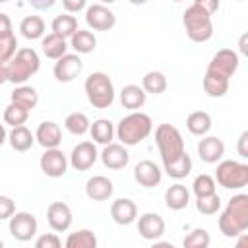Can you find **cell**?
Masks as SVG:
<instances>
[{
  "label": "cell",
  "mask_w": 248,
  "mask_h": 248,
  "mask_svg": "<svg viewBox=\"0 0 248 248\" xmlns=\"http://www.w3.org/2000/svg\"><path fill=\"white\" fill-rule=\"evenodd\" d=\"M161 178L163 170L149 159H143L134 167V180L143 188H155L157 184H161Z\"/></svg>",
  "instance_id": "cell-15"
},
{
  "label": "cell",
  "mask_w": 248,
  "mask_h": 248,
  "mask_svg": "<svg viewBox=\"0 0 248 248\" xmlns=\"http://www.w3.org/2000/svg\"><path fill=\"white\" fill-rule=\"evenodd\" d=\"M174 2H182V0H174Z\"/></svg>",
  "instance_id": "cell-55"
},
{
  "label": "cell",
  "mask_w": 248,
  "mask_h": 248,
  "mask_svg": "<svg viewBox=\"0 0 248 248\" xmlns=\"http://www.w3.org/2000/svg\"><path fill=\"white\" fill-rule=\"evenodd\" d=\"M62 240L58 238L56 232H46V234H41L37 240H35V248H60Z\"/></svg>",
  "instance_id": "cell-42"
},
{
  "label": "cell",
  "mask_w": 248,
  "mask_h": 248,
  "mask_svg": "<svg viewBox=\"0 0 248 248\" xmlns=\"http://www.w3.org/2000/svg\"><path fill=\"white\" fill-rule=\"evenodd\" d=\"M41 46H43L45 56H46V58H52V60H58V58L64 56L66 50H68L66 39L60 37V35H56V33H48L46 37H43Z\"/></svg>",
  "instance_id": "cell-25"
},
{
  "label": "cell",
  "mask_w": 248,
  "mask_h": 248,
  "mask_svg": "<svg viewBox=\"0 0 248 248\" xmlns=\"http://www.w3.org/2000/svg\"><path fill=\"white\" fill-rule=\"evenodd\" d=\"M238 54L231 48H221L215 52V56L211 58V62L207 64V70L209 72H215V74H221L225 78H231L236 70H238Z\"/></svg>",
  "instance_id": "cell-12"
},
{
  "label": "cell",
  "mask_w": 248,
  "mask_h": 248,
  "mask_svg": "<svg viewBox=\"0 0 248 248\" xmlns=\"http://www.w3.org/2000/svg\"><path fill=\"white\" fill-rule=\"evenodd\" d=\"M66 248H97V236L89 229L70 232L66 238Z\"/></svg>",
  "instance_id": "cell-34"
},
{
  "label": "cell",
  "mask_w": 248,
  "mask_h": 248,
  "mask_svg": "<svg viewBox=\"0 0 248 248\" xmlns=\"http://www.w3.org/2000/svg\"><path fill=\"white\" fill-rule=\"evenodd\" d=\"M81 70H83V62H81V58H79V54L76 52V54H64V56H60L58 60H56V64H54V78L60 81V83H68V81H74L79 74H81Z\"/></svg>",
  "instance_id": "cell-10"
},
{
  "label": "cell",
  "mask_w": 248,
  "mask_h": 248,
  "mask_svg": "<svg viewBox=\"0 0 248 248\" xmlns=\"http://www.w3.org/2000/svg\"><path fill=\"white\" fill-rule=\"evenodd\" d=\"M110 217L116 225H132L138 219V207L130 198H118L110 205Z\"/></svg>",
  "instance_id": "cell-19"
},
{
  "label": "cell",
  "mask_w": 248,
  "mask_h": 248,
  "mask_svg": "<svg viewBox=\"0 0 248 248\" xmlns=\"http://www.w3.org/2000/svg\"><path fill=\"white\" fill-rule=\"evenodd\" d=\"M198 155H200V159L203 163H209V165L221 161L223 155H225V143H223V140H219L217 136H205L198 143Z\"/></svg>",
  "instance_id": "cell-18"
},
{
  "label": "cell",
  "mask_w": 248,
  "mask_h": 248,
  "mask_svg": "<svg viewBox=\"0 0 248 248\" xmlns=\"http://www.w3.org/2000/svg\"><path fill=\"white\" fill-rule=\"evenodd\" d=\"M2 246H4V242H2V240H0V248H2Z\"/></svg>",
  "instance_id": "cell-53"
},
{
  "label": "cell",
  "mask_w": 248,
  "mask_h": 248,
  "mask_svg": "<svg viewBox=\"0 0 248 248\" xmlns=\"http://www.w3.org/2000/svg\"><path fill=\"white\" fill-rule=\"evenodd\" d=\"M194 4H196V6H200L202 10H205L209 16H213V14L219 10L221 0H194Z\"/></svg>",
  "instance_id": "cell-45"
},
{
  "label": "cell",
  "mask_w": 248,
  "mask_h": 248,
  "mask_svg": "<svg viewBox=\"0 0 248 248\" xmlns=\"http://www.w3.org/2000/svg\"><path fill=\"white\" fill-rule=\"evenodd\" d=\"M19 31L25 39L35 41V39H43L45 35V19L41 16H27L21 19L19 23Z\"/></svg>",
  "instance_id": "cell-31"
},
{
  "label": "cell",
  "mask_w": 248,
  "mask_h": 248,
  "mask_svg": "<svg viewBox=\"0 0 248 248\" xmlns=\"http://www.w3.org/2000/svg\"><path fill=\"white\" fill-rule=\"evenodd\" d=\"M16 52H17V39H16V35L10 33L6 37H0V62L6 64Z\"/></svg>",
  "instance_id": "cell-41"
},
{
  "label": "cell",
  "mask_w": 248,
  "mask_h": 248,
  "mask_svg": "<svg viewBox=\"0 0 248 248\" xmlns=\"http://www.w3.org/2000/svg\"><path fill=\"white\" fill-rule=\"evenodd\" d=\"M16 213V202L8 196H0V221L10 219Z\"/></svg>",
  "instance_id": "cell-43"
},
{
  "label": "cell",
  "mask_w": 248,
  "mask_h": 248,
  "mask_svg": "<svg viewBox=\"0 0 248 248\" xmlns=\"http://www.w3.org/2000/svg\"><path fill=\"white\" fill-rule=\"evenodd\" d=\"M87 101L95 108H108L114 103V85L105 72H93L85 79Z\"/></svg>",
  "instance_id": "cell-5"
},
{
  "label": "cell",
  "mask_w": 248,
  "mask_h": 248,
  "mask_svg": "<svg viewBox=\"0 0 248 248\" xmlns=\"http://www.w3.org/2000/svg\"><path fill=\"white\" fill-rule=\"evenodd\" d=\"M35 10H48V8H52L54 6V2L56 0H27Z\"/></svg>",
  "instance_id": "cell-48"
},
{
  "label": "cell",
  "mask_w": 248,
  "mask_h": 248,
  "mask_svg": "<svg viewBox=\"0 0 248 248\" xmlns=\"http://www.w3.org/2000/svg\"><path fill=\"white\" fill-rule=\"evenodd\" d=\"M6 138H8V134H6V128H4V124H0V145L6 141Z\"/></svg>",
  "instance_id": "cell-50"
},
{
  "label": "cell",
  "mask_w": 248,
  "mask_h": 248,
  "mask_svg": "<svg viewBox=\"0 0 248 248\" xmlns=\"http://www.w3.org/2000/svg\"><path fill=\"white\" fill-rule=\"evenodd\" d=\"M103 4H112V2H116V0H101Z\"/></svg>",
  "instance_id": "cell-52"
},
{
  "label": "cell",
  "mask_w": 248,
  "mask_h": 248,
  "mask_svg": "<svg viewBox=\"0 0 248 248\" xmlns=\"http://www.w3.org/2000/svg\"><path fill=\"white\" fill-rule=\"evenodd\" d=\"M64 126H66V130H68L70 134H74V136H83L85 132H89L91 122H89V118H87L85 112L76 110V112H70V114L66 116Z\"/></svg>",
  "instance_id": "cell-36"
},
{
  "label": "cell",
  "mask_w": 248,
  "mask_h": 248,
  "mask_svg": "<svg viewBox=\"0 0 248 248\" xmlns=\"http://www.w3.org/2000/svg\"><path fill=\"white\" fill-rule=\"evenodd\" d=\"M130 4H134V6H141V4H145L147 0H128Z\"/></svg>",
  "instance_id": "cell-51"
},
{
  "label": "cell",
  "mask_w": 248,
  "mask_h": 248,
  "mask_svg": "<svg viewBox=\"0 0 248 248\" xmlns=\"http://www.w3.org/2000/svg\"><path fill=\"white\" fill-rule=\"evenodd\" d=\"M151 130H153L151 116L145 114V112H140V110H132L130 114L120 118L114 134H116V138L120 140L122 145L132 147V145L141 143L151 134Z\"/></svg>",
  "instance_id": "cell-2"
},
{
  "label": "cell",
  "mask_w": 248,
  "mask_h": 248,
  "mask_svg": "<svg viewBox=\"0 0 248 248\" xmlns=\"http://www.w3.org/2000/svg\"><path fill=\"white\" fill-rule=\"evenodd\" d=\"M163 167H165V172H167L170 178L180 180V178H186V176L190 174V170H192V159H190V155L184 151L178 159H174V161H170V163H163Z\"/></svg>",
  "instance_id": "cell-32"
},
{
  "label": "cell",
  "mask_w": 248,
  "mask_h": 248,
  "mask_svg": "<svg viewBox=\"0 0 248 248\" xmlns=\"http://www.w3.org/2000/svg\"><path fill=\"white\" fill-rule=\"evenodd\" d=\"M165 203L169 209L172 211H180L184 209L188 203H190V192L186 190L184 184L176 182V184H170L165 192Z\"/></svg>",
  "instance_id": "cell-22"
},
{
  "label": "cell",
  "mask_w": 248,
  "mask_h": 248,
  "mask_svg": "<svg viewBox=\"0 0 248 248\" xmlns=\"http://www.w3.org/2000/svg\"><path fill=\"white\" fill-rule=\"evenodd\" d=\"M99 157H101L103 165H105L107 169H112V170L124 169V167L128 165V161H130V153H128L126 145H122V143H112V141L105 145V149H103V153H101Z\"/></svg>",
  "instance_id": "cell-17"
},
{
  "label": "cell",
  "mask_w": 248,
  "mask_h": 248,
  "mask_svg": "<svg viewBox=\"0 0 248 248\" xmlns=\"http://www.w3.org/2000/svg\"><path fill=\"white\" fill-rule=\"evenodd\" d=\"M203 91L209 97H225L227 91H229V78L205 70V76H203Z\"/></svg>",
  "instance_id": "cell-24"
},
{
  "label": "cell",
  "mask_w": 248,
  "mask_h": 248,
  "mask_svg": "<svg viewBox=\"0 0 248 248\" xmlns=\"http://www.w3.org/2000/svg\"><path fill=\"white\" fill-rule=\"evenodd\" d=\"M37 219L33 213L29 211H16L10 217V234L19 240V242H27L37 234Z\"/></svg>",
  "instance_id": "cell-8"
},
{
  "label": "cell",
  "mask_w": 248,
  "mask_h": 248,
  "mask_svg": "<svg viewBox=\"0 0 248 248\" xmlns=\"http://www.w3.org/2000/svg\"><path fill=\"white\" fill-rule=\"evenodd\" d=\"M62 6L68 14H78V12L85 10L87 0H62Z\"/></svg>",
  "instance_id": "cell-44"
},
{
  "label": "cell",
  "mask_w": 248,
  "mask_h": 248,
  "mask_svg": "<svg viewBox=\"0 0 248 248\" xmlns=\"http://www.w3.org/2000/svg\"><path fill=\"white\" fill-rule=\"evenodd\" d=\"M215 182L227 190H240L248 184V165L232 159L221 161L215 170Z\"/></svg>",
  "instance_id": "cell-7"
},
{
  "label": "cell",
  "mask_w": 248,
  "mask_h": 248,
  "mask_svg": "<svg viewBox=\"0 0 248 248\" xmlns=\"http://www.w3.org/2000/svg\"><path fill=\"white\" fill-rule=\"evenodd\" d=\"M196 209L203 215H215L221 209V198L219 194H207V196H198L196 198Z\"/></svg>",
  "instance_id": "cell-38"
},
{
  "label": "cell",
  "mask_w": 248,
  "mask_h": 248,
  "mask_svg": "<svg viewBox=\"0 0 248 248\" xmlns=\"http://www.w3.org/2000/svg\"><path fill=\"white\" fill-rule=\"evenodd\" d=\"M85 23L93 31H108L116 23V16L105 4H93L85 10Z\"/></svg>",
  "instance_id": "cell-11"
},
{
  "label": "cell",
  "mask_w": 248,
  "mask_h": 248,
  "mask_svg": "<svg viewBox=\"0 0 248 248\" xmlns=\"http://www.w3.org/2000/svg\"><path fill=\"white\" fill-rule=\"evenodd\" d=\"M155 143L159 147V155H161L163 163H170V161L178 159L186 151L184 149L182 134L172 124H159L157 126V130H155Z\"/></svg>",
  "instance_id": "cell-6"
},
{
  "label": "cell",
  "mask_w": 248,
  "mask_h": 248,
  "mask_svg": "<svg viewBox=\"0 0 248 248\" xmlns=\"http://www.w3.org/2000/svg\"><path fill=\"white\" fill-rule=\"evenodd\" d=\"M186 128L194 136H205L211 130V116L205 110H194L186 118Z\"/></svg>",
  "instance_id": "cell-29"
},
{
  "label": "cell",
  "mask_w": 248,
  "mask_h": 248,
  "mask_svg": "<svg viewBox=\"0 0 248 248\" xmlns=\"http://www.w3.org/2000/svg\"><path fill=\"white\" fill-rule=\"evenodd\" d=\"M35 141L45 147V149H50V147H58L60 141H62V130L56 122L52 120H46V122H41L37 126V132H35Z\"/></svg>",
  "instance_id": "cell-20"
},
{
  "label": "cell",
  "mask_w": 248,
  "mask_h": 248,
  "mask_svg": "<svg viewBox=\"0 0 248 248\" xmlns=\"http://www.w3.org/2000/svg\"><path fill=\"white\" fill-rule=\"evenodd\" d=\"M27 118H29V110L23 108V107H19V105H16V103H10V105L4 108V122L10 124L12 128L25 124Z\"/></svg>",
  "instance_id": "cell-37"
},
{
  "label": "cell",
  "mask_w": 248,
  "mask_h": 248,
  "mask_svg": "<svg viewBox=\"0 0 248 248\" xmlns=\"http://www.w3.org/2000/svg\"><path fill=\"white\" fill-rule=\"evenodd\" d=\"M209 242H211V238H209V232H207L205 229H194V231H192L188 236H184V240H182L184 248H207Z\"/></svg>",
  "instance_id": "cell-39"
},
{
  "label": "cell",
  "mask_w": 248,
  "mask_h": 248,
  "mask_svg": "<svg viewBox=\"0 0 248 248\" xmlns=\"http://www.w3.org/2000/svg\"><path fill=\"white\" fill-rule=\"evenodd\" d=\"M41 170L50 176V178H60L66 174L68 170V157L62 153V149L58 147H50V149H45V153L41 155Z\"/></svg>",
  "instance_id": "cell-9"
},
{
  "label": "cell",
  "mask_w": 248,
  "mask_h": 248,
  "mask_svg": "<svg viewBox=\"0 0 248 248\" xmlns=\"http://www.w3.org/2000/svg\"><path fill=\"white\" fill-rule=\"evenodd\" d=\"M10 33H14V31H12V19H10L6 14L0 12V37H6V35H10Z\"/></svg>",
  "instance_id": "cell-47"
},
{
  "label": "cell",
  "mask_w": 248,
  "mask_h": 248,
  "mask_svg": "<svg viewBox=\"0 0 248 248\" xmlns=\"http://www.w3.org/2000/svg\"><path fill=\"white\" fill-rule=\"evenodd\" d=\"M145 97H147V93H145L140 85H134V83L124 85L122 91H120V103H122V107L128 108V110H138V108H141V107L145 105Z\"/></svg>",
  "instance_id": "cell-23"
},
{
  "label": "cell",
  "mask_w": 248,
  "mask_h": 248,
  "mask_svg": "<svg viewBox=\"0 0 248 248\" xmlns=\"http://www.w3.org/2000/svg\"><path fill=\"white\" fill-rule=\"evenodd\" d=\"M89 134L93 138L95 143H101V145H107L114 140V126L110 120L107 118H99L95 120L91 126H89Z\"/></svg>",
  "instance_id": "cell-30"
},
{
  "label": "cell",
  "mask_w": 248,
  "mask_h": 248,
  "mask_svg": "<svg viewBox=\"0 0 248 248\" xmlns=\"http://www.w3.org/2000/svg\"><path fill=\"white\" fill-rule=\"evenodd\" d=\"M236 151L242 159L248 157V132H242L240 138H238V143H236Z\"/></svg>",
  "instance_id": "cell-46"
},
{
  "label": "cell",
  "mask_w": 248,
  "mask_h": 248,
  "mask_svg": "<svg viewBox=\"0 0 248 248\" xmlns=\"http://www.w3.org/2000/svg\"><path fill=\"white\" fill-rule=\"evenodd\" d=\"M141 89L145 93H151V95L163 93L167 89V76L163 72H157V70L147 72L143 76V79H141Z\"/></svg>",
  "instance_id": "cell-35"
},
{
  "label": "cell",
  "mask_w": 248,
  "mask_h": 248,
  "mask_svg": "<svg viewBox=\"0 0 248 248\" xmlns=\"http://www.w3.org/2000/svg\"><path fill=\"white\" fill-rule=\"evenodd\" d=\"M138 232L145 240H157L165 234V219L159 213H143L138 219Z\"/></svg>",
  "instance_id": "cell-14"
},
{
  "label": "cell",
  "mask_w": 248,
  "mask_h": 248,
  "mask_svg": "<svg viewBox=\"0 0 248 248\" xmlns=\"http://www.w3.org/2000/svg\"><path fill=\"white\" fill-rule=\"evenodd\" d=\"M182 23H184L188 39L194 41V43H205V41H209L213 37L211 16L205 10H202L200 6H196V4L186 8V12L182 14Z\"/></svg>",
  "instance_id": "cell-4"
},
{
  "label": "cell",
  "mask_w": 248,
  "mask_h": 248,
  "mask_svg": "<svg viewBox=\"0 0 248 248\" xmlns=\"http://www.w3.org/2000/svg\"><path fill=\"white\" fill-rule=\"evenodd\" d=\"M8 81V70H6V64L0 62V85Z\"/></svg>",
  "instance_id": "cell-49"
},
{
  "label": "cell",
  "mask_w": 248,
  "mask_h": 248,
  "mask_svg": "<svg viewBox=\"0 0 248 248\" xmlns=\"http://www.w3.org/2000/svg\"><path fill=\"white\" fill-rule=\"evenodd\" d=\"M8 140H10V145H12V149H16V151H27V149H31L33 147V143H35V136L31 134V130L27 128V126H14L12 128V132L8 134Z\"/></svg>",
  "instance_id": "cell-26"
},
{
  "label": "cell",
  "mask_w": 248,
  "mask_h": 248,
  "mask_svg": "<svg viewBox=\"0 0 248 248\" xmlns=\"http://www.w3.org/2000/svg\"><path fill=\"white\" fill-rule=\"evenodd\" d=\"M76 31H78V19L74 16H70L68 12L56 16L52 19V33H56V35H60L64 39H70Z\"/></svg>",
  "instance_id": "cell-33"
},
{
  "label": "cell",
  "mask_w": 248,
  "mask_h": 248,
  "mask_svg": "<svg viewBox=\"0 0 248 248\" xmlns=\"http://www.w3.org/2000/svg\"><path fill=\"white\" fill-rule=\"evenodd\" d=\"M12 103H16V105H19V107H23L31 112V108H35L37 103H39V93H37L35 87L21 83L12 91Z\"/></svg>",
  "instance_id": "cell-28"
},
{
  "label": "cell",
  "mask_w": 248,
  "mask_h": 248,
  "mask_svg": "<svg viewBox=\"0 0 248 248\" xmlns=\"http://www.w3.org/2000/svg\"><path fill=\"white\" fill-rule=\"evenodd\" d=\"M70 46L78 52V54H89L95 50L97 46V39L91 31L87 29H78L72 37H70Z\"/></svg>",
  "instance_id": "cell-27"
},
{
  "label": "cell",
  "mask_w": 248,
  "mask_h": 248,
  "mask_svg": "<svg viewBox=\"0 0 248 248\" xmlns=\"http://www.w3.org/2000/svg\"><path fill=\"white\" fill-rule=\"evenodd\" d=\"M46 221L50 225L52 231L56 232H64L70 229L72 225V209L68 203L64 202H52L46 209Z\"/></svg>",
  "instance_id": "cell-16"
},
{
  "label": "cell",
  "mask_w": 248,
  "mask_h": 248,
  "mask_svg": "<svg viewBox=\"0 0 248 248\" xmlns=\"http://www.w3.org/2000/svg\"><path fill=\"white\" fill-rule=\"evenodd\" d=\"M97 157H99V153H97L95 143H93V141H81V143H78V145L72 149L68 163H70L76 170H89V169L95 165Z\"/></svg>",
  "instance_id": "cell-13"
},
{
  "label": "cell",
  "mask_w": 248,
  "mask_h": 248,
  "mask_svg": "<svg viewBox=\"0 0 248 248\" xmlns=\"http://www.w3.org/2000/svg\"><path fill=\"white\" fill-rule=\"evenodd\" d=\"M215 186H217L215 178L203 172V174H198V176L194 178L192 190H194V194H196V198H198V196H207V194H213V192H215Z\"/></svg>",
  "instance_id": "cell-40"
},
{
  "label": "cell",
  "mask_w": 248,
  "mask_h": 248,
  "mask_svg": "<svg viewBox=\"0 0 248 248\" xmlns=\"http://www.w3.org/2000/svg\"><path fill=\"white\" fill-rule=\"evenodd\" d=\"M4 2H8V0H0V4H4Z\"/></svg>",
  "instance_id": "cell-54"
},
{
  "label": "cell",
  "mask_w": 248,
  "mask_h": 248,
  "mask_svg": "<svg viewBox=\"0 0 248 248\" xmlns=\"http://www.w3.org/2000/svg\"><path fill=\"white\" fill-rule=\"evenodd\" d=\"M248 229V194H236L229 200L219 217V231L227 238L244 234Z\"/></svg>",
  "instance_id": "cell-1"
},
{
  "label": "cell",
  "mask_w": 248,
  "mask_h": 248,
  "mask_svg": "<svg viewBox=\"0 0 248 248\" xmlns=\"http://www.w3.org/2000/svg\"><path fill=\"white\" fill-rule=\"evenodd\" d=\"M112 192H114V186L107 176L97 174V176H91L85 182V194L93 202H105L112 196Z\"/></svg>",
  "instance_id": "cell-21"
},
{
  "label": "cell",
  "mask_w": 248,
  "mask_h": 248,
  "mask_svg": "<svg viewBox=\"0 0 248 248\" xmlns=\"http://www.w3.org/2000/svg\"><path fill=\"white\" fill-rule=\"evenodd\" d=\"M41 68V60L37 50L33 48H17V52L6 62V70H8V81L21 85L25 83L31 76H35Z\"/></svg>",
  "instance_id": "cell-3"
}]
</instances>
